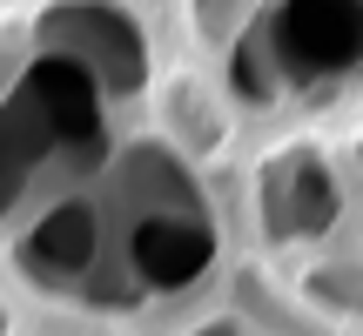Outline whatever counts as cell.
<instances>
[{"mask_svg":"<svg viewBox=\"0 0 363 336\" xmlns=\"http://www.w3.org/2000/svg\"><path fill=\"white\" fill-rule=\"evenodd\" d=\"M276 54L296 81H323L363 61V0H283Z\"/></svg>","mask_w":363,"mask_h":336,"instance_id":"6da1fadb","label":"cell"}]
</instances>
